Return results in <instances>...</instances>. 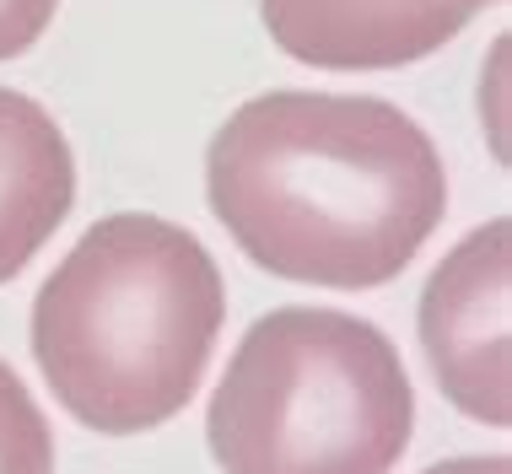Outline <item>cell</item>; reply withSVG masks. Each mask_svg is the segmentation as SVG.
<instances>
[{"mask_svg":"<svg viewBox=\"0 0 512 474\" xmlns=\"http://www.w3.org/2000/svg\"><path fill=\"white\" fill-rule=\"evenodd\" d=\"M205 200L270 275L335 291L394 281L448 211L432 135L383 97H248L205 151Z\"/></svg>","mask_w":512,"mask_h":474,"instance_id":"6da1fadb","label":"cell"},{"mask_svg":"<svg viewBox=\"0 0 512 474\" xmlns=\"http://www.w3.org/2000/svg\"><path fill=\"white\" fill-rule=\"evenodd\" d=\"M227 291L195 232L162 216H103L33 302V361L54 399L103 437L173 421L205 378Z\"/></svg>","mask_w":512,"mask_h":474,"instance_id":"7a4b0ae2","label":"cell"},{"mask_svg":"<svg viewBox=\"0 0 512 474\" xmlns=\"http://www.w3.org/2000/svg\"><path fill=\"white\" fill-rule=\"evenodd\" d=\"M415 394L394 340L335 308H275L221 372L205 437L221 474H389Z\"/></svg>","mask_w":512,"mask_h":474,"instance_id":"3957f363","label":"cell"},{"mask_svg":"<svg viewBox=\"0 0 512 474\" xmlns=\"http://www.w3.org/2000/svg\"><path fill=\"white\" fill-rule=\"evenodd\" d=\"M507 281H512V221L496 216L475 227L432 270L421 291V345L442 383L469 421L507 426Z\"/></svg>","mask_w":512,"mask_h":474,"instance_id":"277c9868","label":"cell"},{"mask_svg":"<svg viewBox=\"0 0 512 474\" xmlns=\"http://www.w3.org/2000/svg\"><path fill=\"white\" fill-rule=\"evenodd\" d=\"M270 38L324 71H394L459 38L464 0H259Z\"/></svg>","mask_w":512,"mask_h":474,"instance_id":"5b68a950","label":"cell"},{"mask_svg":"<svg viewBox=\"0 0 512 474\" xmlns=\"http://www.w3.org/2000/svg\"><path fill=\"white\" fill-rule=\"evenodd\" d=\"M76 205V157L33 97L0 87V286L17 281Z\"/></svg>","mask_w":512,"mask_h":474,"instance_id":"8992f818","label":"cell"},{"mask_svg":"<svg viewBox=\"0 0 512 474\" xmlns=\"http://www.w3.org/2000/svg\"><path fill=\"white\" fill-rule=\"evenodd\" d=\"M0 474H54V431L6 361H0Z\"/></svg>","mask_w":512,"mask_h":474,"instance_id":"52a82bcc","label":"cell"},{"mask_svg":"<svg viewBox=\"0 0 512 474\" xmlns=\"http://www.w3.org/2000/svg\"><path fill=\"white\" fill-rule=\"evenodd\" d=\"M54 11L60 0H0V60H17L22 49H33Z\"/></svg>","mask_w":512,"mask_h":474,"instance_id":"ba28073f","label":"cell"},{"mask_svg":"<svg viewBox=\"0 0 512 474\" xmlns=\"http://www.w3.org/2000/svg\"><path fill=\"white\" fill-rule=\"evenodd\" d=\"M426 474H512V464L502 453H491V458H448V464H437Z\"/></svg>","mask_w":512,"mask_h":474,"instance_id":"9c48e42d","label":"cell"},{"mask_svg":"<svg viewBox=\"0 0 512 474\" xmlns=\"http://www.w3.org/2000/svg\"><path fill=\"white\" fill-rule=\"evenodd\" d=\"M464 6H469V11H480V6H496V0H464Z\"/></svg>","mask_w":512,"mask_h":474,"instance_id":"30bf717a","label":"cell"}]
</instances>
